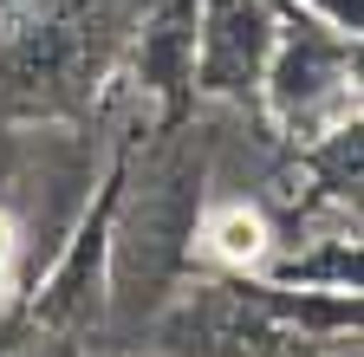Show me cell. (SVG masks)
<instances>
[{"label": "cell", "instance_id": "obj_1", "mask_svg": "<svg viewBox=\"0 0 364 357\" xmlns=\"http://www.w3.org/2000/svg\"><path fill=\"white\" fill-rule=\"evenodd\" d=\"M221 253L228 260H254L260 253V221L254 214H228L221 221Z\"/></svg>", "mask_w": 364, "mask_h": 357}, {"label": "cell", "instance_id": "obj_2", "mask_svg": "<svg viewBox=\"0 0 364 357\" xmlns=\"http://www.w3.org/2000/svg\"><path fill=\"white\" fill-rule=\"evenodd\" d=\"M7 241H14V228H7V221H0V253H7Z\"/></svg>", "mask_w": 364, "mask_h": 357}]
</instances>
